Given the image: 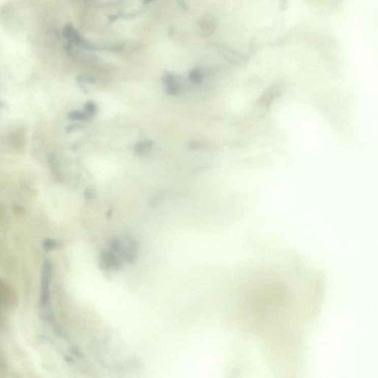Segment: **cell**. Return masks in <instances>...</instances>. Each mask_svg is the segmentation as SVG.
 <instances>
[{"label":"cell","mask_w":378,"mask_h":378,"mask_svg":"<svg viewBox=\"0 0 378 378\" xmlns=\"http://www.w3.org/2000/svg\"><path fill=\"white\" fill-rule=\"evenodd\" d=\"M52 268L50 261H46L43 265L41 279L40 304L45 307L48 304L50 297V283L52 280Z\"/></svg>","instance_id":"obj_1"},{"label":"cell","mask_w":378,"mask_h":378,"mask_svg":"<svg viewBox=\"0 0 378 378\" xmlns=\"http://www.w3.org/2000/svg\"><path fill=\"white\" fill-rule=\"evenodd\" d=\"M64 37L70 42L71 45L78 46V47H83V48L93 50L94 47L91 42L86 41L83 38L82 35L80 34L79 31L72 24H65L62 31Z\"/></svg>","instance_id":"obj_2"},{"label":"cell","mask_w":378,"mask_h":378,"mask_svg":"<svg viewBox=\"0 0 378 378\" xmlns=\"http://www.w3.org/2000/svg\"><path fill=\"white\" fill-rule=\"evenodd\" d=\"M163 82L165 85L166 94L169 96H178L182 91L181 83L178 77L170 73L165 72L163 76Z\"/></svg>","instance_id":"obj_3"},{"label":"cell","mask_w":378,"mask_h":378,"mask_svg":"<svg viewBox=\"0 0 378 378\" xmlns=\"http://www.w3.org/2000/svg\"><path fill=\"white\" fill-rule=\"evenodd\" d=\"M121 261L114 252H104L100 257V266L103 270H109L112 268L115 271L121 268Z\"/></svg>","instance_id":"obj_4"},{"label":"cell","mask_w":378,"mask_h":378,"mask_svg":"<svg viewBox=\"0 0 378 378\" xmlns=\"http://www.w3.org/2000/svg\"><path fill=\"white\" fill-rule=\"evenodd\" d=\"M199 25H200L201 30L204 31L205 34L211 35L215 31L217 23L213 16L209 15L202 18Z\"/></svg>","instance_id":"obj_5"},{"label":"cell","mask_w":378,"mask_h":378,"mask_svg":"<svg viewBox=\"0 0 378 378\" xmlns=\"http://www.w3.org/2000/svg\"><path fill=\"white\" fill-rule=\"evenodd\" d=\"M154 142L152 140H147L139 142L135 147V153L137 155H144L146 152H148L153 147Z\"/></svg>","instance_id":"obj_6"},{"label":"cell","mask_w":378,"mask_h":378,"mask_svg":"<svg viewBox=\"0 0 378 378\" xmlns=\"http://www.w3.org/2000/svg\"><path fill=\"white\" fill-rule=\"evenodd\" d=\"M84 113L86 114L88 119H91L97 113L98 107L96 103L93 101H88L84 105Z\"/></svg>","instance_id":"obj_7"},{"label":"cell","mask_w":378,"mask_h":378,"mask_svg":"<svg viewBox=\"0 0 378 378\" xmlns=\"http://www.w3.org/2000/svg\"><path fill=\"white\" fill-rule=\"evenodd\" d=\"M203 77V73H202V70L196 68L190 72L189 78L191 83L198 84V83L202 82Z\"/></svg>","instance_id":"obj_8"},{"label":"cell","mask_w":378,"mask_h":378,"mask_svg":"<svg viewBox=\"0 0 378 378\" xmlns=\"http://www.w3.org/2000/svg\"><path fill=\"white\" fill-rule=\"evenodd\" d=\"M69 119L72 121H86L90 120L88 119L86 114L84 113V112H81V111L75 110L72 111L68 114Z\"/></svg>","instance_id":"obj_9"},{"label":"cell","mask_w":378,"mask_h":378,"mask_svg":"<svg viewBox=\"0 0 378 378\" xmlns=\"http://www.w3.org/2000/svg\"><path fill=\"white\" fill-rule=\"evenodd\" d=\"M60 245L58 241L54 240H47L44 242V248L46 250H53Z\"/></svg>","instance_id":"obj_10"},{"label":"cell","mask_w":378,"mask_h":378,"mask_svg":"<svg viewBox=\"0 0 378 378\" xmlns=\"http://www.w3.org/2000/svg\"><path fill=\"white\" fill-rule=\"evenodd\" d=\"M96 191L93 189H88L85 191L84 197L85 199H93L96 197Z\"/></svg>","instance_id":"obj_11"},{"label":"cell","mask_w":378,"mask_h":378,"mask_svg":"<svg viewBox=\"0 0 378 378\" xmlns=\"http://www.w3.org/2000/svg\"><path fill=\"white\" fill-rule=\"evenodd\" d=\"M176 1L178 2L179 6H181L184 11H187V10L189 9V7H188L187 4H186V2H185L184 0H176Z\"/></svg>","instance_id":"obj_12"},{"label":"cell","mask_w":378,"mask_h":378,"mask_svg":"<svg viewBox=\"0 0 378 378\" xmlns=\"http://www.w3.org/2000/svg\"><path fill=\"white\" fill-rule=\"evenodd\" d=\"M192 145L190 146V147H191V149H193V150H195L196 148H199V143L198 142H192Z\"/></svg>","instance_id":"obj_13"},{"label":"cell","mask_w":378,"mask_h":378,"mask_svg":"<svg viewBox=\"0 0 378 378\" xmlns=\"http://www.w3.org/2000/svg\"><path fill=\"white\" fill-rule=\"evenodd\" d=\"M155 1V0H143L144 4H149V3H152V2Z\"/></svg>","instance_id":"obj_14"}]
</instances>
